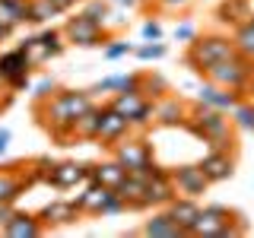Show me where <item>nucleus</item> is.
I'll list each match as a JSON object with an SVG mask.
<instances>
[{"label": "nucleus", "instance_id": "30", "mask_svg": "<svg viewBox=\"0 0 254 238\" xmlns=\"http://www.w3.org/2000/svg\"><path fill=\"white\" fill-rule=\"evenodd\" d=\"M248 19V13H245V3L242 0H226V3L219 6V22H226V26H238V22Z\"/></svg>", "mask_w": 254, "mask_h": 238}, {"label": "nucleus", "instance_id": "20", "mask_svg": "<svg viewBox=\"0 0 254 238\" xmlns=\"http://www.w3.org/2000/svg\"><path fill=\"white\" fill-rule=\"evenodd\" d=\"M89 169V181H99V184H105V187H118L121 181L127 178V165H121L118 159H108V162H92V165H86Z\"/></svg>", "mask_w": 254, "mask_h": 238}, {"label": "nucleus", "instance_id": "11", "mask_svg": "<svg viewBox=\"0 0 254 238\" xmlns=\"http://www.w3.org/2000/svg\"><path fill=\"white\" fill-rule=\"evenodd\" d=\"M130 130H133V127H130V121H127L121 111L111 108V105H105V115H102V124H99V137H95V143H102V146H115V143L124 140Z\"/></svg>", "mask_w": 254, "mask_h": 238}, {"label": "nucleus", "instance_id": "22", "mask_svg": "<svg viewBox=\"0 0 254 238\" xmlns=\"http://www.w3.org/2000/svg\"><path fill=\"white\" fill-rule=\"evenodd\" d=\"M188 118V105L181 99H175V95H162V99H156V121L165 124V127H178L185 124Z\"/></svg>", "mask_w": 254, "mask_h": 238}, {"label": "nucleus", "instance_id": "23", "mask_svg": "<svg viewBox=\"0 0 254 238\" xmlns=\"http://www.w3.org/2000/svg\"><path fill=\"white\" fill-rule=\"evenodd\" d=\"M143 235H149V238H178V235H185V229H181L178 222L172 219V213L165 210V213H156L153 219H146Z\"/></svg>", "mask_w": 254, "mask_h": 238}, {"label": "nucleus", "instance_id": "21", "mask_svg": "<svg viewBox=\"0 0 254 238\" xmlns=\"http://www.w3.org/2000/svg\"><path fill=\"white\" fill-rule=\"evenodd\" d=\"M165 210L172 213V219L178 222L181 229H185V235L194 232V226H197V216H200V206H197L194 197H175V200L165 206Z\"/></svg>", "mask_w": 254, "mask_h": 238}, {"label": "nucleus", "instance_id": "42", "mask_svg": "<svg viewBox=\"0 0 254 238\" xmlns=\"http://www.w3.org/2000/svg\"><path fill=\"white\" fill-rule=\"evenodd\" d=\"M159 6H165V10H185L190 0H156Z\"/></svg>", "mask_w": 254, "mask_h": 238}, {"label": "nucleus", "instance_id": "44", "mask_svg": "<svg viewBox=\"0 0 254 238\" xmlns=\"http://www.w3.org/2000/svg\"><path fill=\"white\" fill-rule=\"evenodd\" d=\"M111 6H124V10H137V6H143V0H111Z\"/></svg>", "mask_w": 254, "mask_h": 238}, {"label": "nucleus", "instance_id": "48", "mask_svg": "<svg viewBox=\"0 0 254 238\" xmlns=\"http://www.w3.org/2000/svg\"><path fill=\"white\" fill-rule=\"evenodd\" d=\"M143 3H149V0H143Z\"/></svg>", "mask_w": 254, "mask_h": 238}, {"label": "nucleus", "instance_id": "16", "mask_svg": "<svg viewBox=\"0 0 254 238\" xmlns=\"http://www.w3.org/2000/svg\"><path fill=\"white\" fill-rule=\"evenodd\" d=\"M38 216H42V222L48 229H54V226H70V222H76L83 216V210L76 206V200H54V203H48Z\"/></svg>", "mask_w": 254, "mask_h": 238}, {"label": "nucleus", "instance_id": "33", "mask_svg": "<svg viewBox=\"0 0 254 238\" xmlns=\"http://www.w3.org/2000/svg\"><path fill=\"white\" fill-rule=\"evenodd\" d=\"M133 54H137L140 60H159V58L169 54V48H165L162 42H143V45L133 48Z\"/></svg>", "mask_w": 254, "mask_h": 238}, {"label": "nucleus", "instance_id": "10", "mask_svg": "<svg viewBox=\"0 0 254 238\" xmlns=\"http://www.w3.org/2000/svg\"><path fill=\"white\" fill-rule=\"evenodd\" d=\"M172 181H175V187H178V194H185V197H197V194H203V190L213 184V181L206 178V172L200 169V162L172 169Z\"/></svg>", "mask_w": 254, "mask_h": 238}, {"label": "nucleus", "instance_id": "36", "mask_svg": "<svg viewBox=\"0 0 254 238\" xmlns=\"http://www.w3.org/2000/svg\"><path fill=\"white\" fill-rule=\"evenodd\" d=\"M83 13L92 16L95 22H102V26H105V19H108V13H111V3H105V0H89Z\"/></svg>", "mask_w": 254, "mask_h": 238}, {"label": "nucleus", "instance_id": "46", "mask_svg": "<svg viewBox=\"0 0 254 238\" xmlns=\"http://www.w3.org/2000/svg\"><path fill=\"white\" fill-rule=\"evenodd\" d=\"M10 35H13V29H6L3 22H0V42H6V38H10Z\"/></svg>", "mask_w": 254, "mask_h": 238}, {"label": "nucleus", "instance_id": "28", "mask_svg": "<svg viewBox=\"0 0 254 238\" xmlns=\"http://www.w3.org/2000/svg\"><path fill=\"white\" fill-rule=\"evenodd\" d=\"M64 42H67L64 29H45L42 35H38V45H42L45 60H51V58H58V54H64Z\"/></svg>", "mask_w": 254, "mask_h": 238}, {"label": "nucleus", "instance_id": "47", "mask_svg": "<svg viewBox=\"0 0 254 238\" xmlns=\"http://www.w3.org/2000/svg\"><path fill=\"white\" fill-rule=\"evenodd\" d=\"M245 95H248V99H251V102H254V76H251V79H248V86H245Z\"/></svg>", "mask_w": 254, "mask_h": 238}, {"label": "nucleus", "instance_id": "1", "mask_svg": "<svg viewBox=\"0 0 254 238\" xmlns=\"http://www.w3.org/2000/svg\"><path fill=\"white\" fill-rule=\"evenodd\" d=\"M92 108V92L89 89H61L54 92L51 99H45V105H38V115H42V124L58 137L64 146H73L70 140H76L73 124L83 111Z\"/></svg>", "mask_w": 254, "mask_h": 238}, {"label": "nucleus", "instance_id": "7", "mask_svg": "<svg viewBox=\"0 0 254 238\" xmlns=\"http://www.w3.org/2000/svg\"><path fill=\"white\" fill-rule=\"evenodd\" d=\"M64 35H67L70 45H79V48H99L108 42V32L102 22H95L92 16L79 13V16H70L64 22Z\"/></svg>", "mask_w": 254, "mask_h": 238}, {"label": "nucleus", "instance_id": "4", "mask_svg": "<svg viewBox=\"0 0 254 238\" xmlns=\"http://www.w3.org/2000/svg\"><path fill=\"white\" fill-rule=\"evenodd\" d=\"M111 156L118 159L121 165H127L130 175H140V178H153L162 169L153 162V149H149L146 140H137V137H124L111 146Z\"/></svg>", "mask_w": 254, "mask_h": 238}, {"label": "nucleus", "instance_id": "3", "mask_svg": "<svg viewBox=\"0 0 254 238\" xmlns=\"http://www.w3.org/2000/svg\"><path fill=\"white\" fill-rule=\"evenodd\" d=\"M238 54V48L235 42L229 35H197L194 42H190L188 48V67H194L197 73H203L206 67H213V63H219V60H229V58H235Z\"/></svg>", "mask_w": 254, "mask_h": 238}, {"label": "nucleus", "instance_id": "40", "mask_svg": "<svg viewBox=\"0 0 254 238\" xmlns=\"http://www.w3.org/2000/svg\"><path fill=\"white\" fill-rule=\"evenodd\" d=\"M124 26H127V13H115V10H111L108 19H105V32L111 35L115 29H124Z\"/></svg>", "mask_w": 254, "mask_h": 238}, {"label": "nucleus", "instance_id": "38", "mask_svg": "<svg viewBox=\"0 0 254 238\" xmlns=\"http://www.w3.org/2000/svg\"><path fill=\"white\" fill-rule=\"evenodd\" d=\"M140 35H143V42H162V22L146 19L140 26Z\"/></svg>", "mask_w": 254, "mask_h": 238}, {"label": "nucleus", "instance_id": "6", "mask_svg": "<svg viewBox=\"0 0 254 238\" xmlns=\"http://www.w3.org/2000/svg\"><path fill=\"white\" fill-rule=\"evenodd\" d=\"M111 108H118L130 121V127H146L156 121V102L146 99L143 92H115V99L108 102Z\"/></svg>", "mask_w": 254, "mask_h": 238}, {"label": "nucleus", "instance_id": "45", "mask_svg": "<svg viewBox=\"0 0 254 238\" xmlns=\"http://www.w3.org/2000/svg\"><path fill=\"white\" fill-rule=\"evenodd\" d=\"M51 3H54V6H58V10H61V13H67V10H73V6L79 3V0H51Z\"/></svg>", "mask_w": 254, "mask_h": 238}, {"label": "nucleus", "instance_id": "32", "mask_svg": "<svg viewBox=\"0 0 254 238\" xmlns=\"http://www.w3.org/2000/svg\"><path fill=\"white\" fill-rule=\"evenodd\" d=\"M146 99H162L165 92H169V86H165V79L162 76H153V73H143V89H140Z\"/></svg>", "mask_w": 254, "mask_h": 238}, {"label": "nucleus", "instance_id": "18", "mask_svg": "<svg viewBox=\"0 0 254 238\" xmlns=\"http://www.w3.org/2000/svg\"><path fill=\"white\" fill-rule=\"evenodd\" d=\"M79 181H89V169H86L83 162H58L48 184H54L58 190H70V187H76Z\"/></svg>", "mask_w": 254, "mask_h": 238}, {"label": "nucleus", "instance_id": "35", "mask_svg": "<svg viewBox=\"0 0 254 238\" xmlns=\"http://www.w3.org/2000/svg\"><path fill=\"white\" fill-rule=\"evenodd\" d=\"M29 165H32V175H35L38 181H51V172H54L58 162H54L51 156H38V159H32Z\"/></svg>", "mask_w": 254, "mask_h": 238}, {"label": "nucleus", "instance_id": "17", "mask_svg": "<svg viewBox=\"0 0 254 238\" xmlns=\"http://www.w3.org/2000/svg\"><path fill=\"white\" fill-rule=\"evenodd\" d=\"M175 194H178V187H175V181H172V172H165V169L146 181V200H149V206H169L175 200Z\"/></svg>", "mask_w": 254, "mask_h": 238}, {"label": "nucleus", "instance_id": "26", "mask_svg": "<svg viewBox=\"0 0 254 238\" xmlns=\"http://www.w3.org/2000/svg\"><path fill=\"white\" fill-rule=\"evenodd\" d=\"M29 3L32 0H0V22L6 29H16L29 22Z\"/></svg>", "mask_w": 254, "mask_h": 238}, {"label": "nucleus", "instance_id": "25", "mask_svg": "<svg viewBox=\"0 0 254 238\" xmlns=\"http://www.w3.org/2000/svg\"><path fill=\"white\" fill-rule=\"evenodd\" d=\"M102 115H105V105H92L89 111H83V115L76 118V124H73V133H76V140H95L99 137V124H102Z\"/></svg>", "mask_w": 254, "mask_h": 238}, {"label": "nucleus", "instance_id": "12", "mask_svg": "<svg viewBox=\"0 0 254 238\" xmlns=\"http://www.w3.org/2000/svg\"><path fill=\"white\" fill-rule=\"evenodd\" d=\"M200 169L206 172V178L216 184V181H229L235 175V156L232 149H210L200 159Z\"/></svg>", "mask_w": 254, "mask_h": 238}, {"label": "nucleus", "instance_id": "31", "mask_svg": "<svg viewBox=\"0 0 254 238\" xmlns=\"http://www.w3.org/2000/svg\"><path fill=\"white\" fill-rule=\"evenodd\" d=\"M58 13H61V10L51 3V0H32V3H29V22H35V26H38V22L54 19Z\"/></svg>", "mask_w": 254, "mask_h": 238}, {"label": "nucleus", "instance_id": "14", "mask_svg": "<svg viewBox=\"0 0 254 238\" xmlns=\"http://www.w3.org/2000/svg\"><path fill=\"white\" fill-rule=\"evenodd\" d=\"M115 197V187H105L99 184V181H89V187L83 190V194H76V206L83 213H89V216H102V210H105V203Z\"/></svg>", "mask_w": 254, "mask_h": 238}, {"label": "nucleus", "instance_id": "43", "mask_svg": "<svg viewBox=\"0 0 254 238\" xmlns=\"http://www.w3.org/2000/svg\"><path fill=\"white\" fill-rule=\"evenodd\" d=\"M10 140H13V133L6 130V127H0V156L6 153V146H10Z\"/></svg>", "mask_w": 254, "mask_h": 238}, {"label": "nucleus", "instance_id": "9", "mask_svg": "<svg viewBox=\"0 0 254 238\" xmlns=\"http://www.w3.org/2000/svg\"><path fill=\"white\" fill-rule=\"evenodd\" d=\"M245 99V92H238V89H226V86H219V83H206L197 89V102H203V105H210V108H219V111H226V115H232L235 105Z\"/></svg>", "mask_w": 254, "mask_h": 238}, {"label": "nucleus", "instance_id": "27", "mask_svg": "<svg viewBox=\"0 0 254 238\" xmlns=\"http://www.w3.org/2000/svg\"><path fill=\"white\" fill-rule=\"evenodd\" d=\"M232 42H235V48H238V54H245V58L254 60V19L238 22L235 32H232Z\"/></svg>", "mask_w": 254, "mask_h": 238}, {"label": "nucleus", "instance_id": "15", "mask_svg": "<svg viewBox=\"0 0 254 238\" xmlns=\"http://www.w3.org/2000/svg\"><path fill=\"white\" fill-rule=\"evenodd\" d=\"M45 222L42 216H32V213H13L10 222L3 226V235L6 238H38L45 235Z\"/></svg>", "mask_w": 254, "mask_h": 238}, {"label": "nucleus", "instance_id": "8", "mask_svg": "<svg viewBox=\"0 0 254 238\" xmlns=\"http://www.w3.org/2000/svg\"><path fill=\"white\" fill-rule=\"evenodd\" d=\"M32 67H35V63L29 60V54L22 51V48H13V51L0 54V76L6 79V86H10L13 92H22V89L29 92L32 89V79H29Z\"/></svg>", "mask_w": 254, "mask_h": 238}, {"label": "nucleus", "instance_id": "37", "mask_svg": "<svg viewBox=\"0 0 254 238\" xmlns=\"http://www.w3.org/2000/svg\"><path fill=\"white\" fill-rule=\"evenodd\" d=\"M58 92V83H54L51 76H45V79H38L35 86H32V95H35L38 102H45V99H51V95Z\"/></svg>", "mask_w": 254, "mask_h": 238}, {"label": "nucleus", "instance_id": "29", "mask_svg": "<svg viewBox=\"0 0 254 238\" xmlns=\"http://www.w3.org/2000/svg\"><path fill=\"white\" fill-rule=\"evenodd\" d=\"M229 118H232V124L238 127V130H248V133H254V102H251V99H242Z\"/></svg>", "mask_w": 254, "mask_h": 238}, {"label": "nucleus", "instance_id": "5", "mask_svg": "<svg viewBox=\"0 0 254 238\" xmlns=\"http://www.w3.org/2000/svg\"><path fill=\"white\" fill-rule=\"evenodd\" d=\"M200 76H203V79H210V83L226 86V89H238V92H245L248 79L254 76V60H251V58H245V54H235V58H229V60H219V63H213V67H206Z\"/></svg>", "mask_w": 254, "mask_h": 238}, {"label": "nucleus", "instance_id": "39", "mask_svg": "<svg viewBox=\"0 0 254 238\" xmlns=\"http://www.w3.org/2000/svg\"><path fill=\"white\" fill-rule=\"evenodd\" d=\"M197 38V26L194 22H178V26H175V42H194Z\"/></svg>", "mask_w": 254, "mask_h": 238}, {"label": "nucleus", "instance_id": "41", "mask_svg": "<svg viewBox=\"0 0 254 238\" xmlns=\"http://www.w3.org/2000/svg\"><path fill=\"white\" fill-rule=\"evenodd\" d=\"M13 203H0V232H3V226L10 222V216H13Z\"/></svg>", "mask_w": 254, "mask_h": 238}, {"label": "nucleus", "instance_id": "13", "mask_svg": "<svg viewBox=\"0 0 254 238\" xmlns=\"http://www.w3.org/2000/svg\"><path fill=\"white\" fill-rule=\"evenodd\" d=\"M16 165H10V169H0V203H13L16 197L22 194L29 184H35V175H32V165L26 169V175L22 172H13Z\"/></svg>", "mask_w": 254, "mask_h": 238}, {"label": "nucleus", "instance_id": "34", "mask_svg": "<svg viewBox=\"0 0 254 238\" xmlns=\"http://www.w3.org/2000/svg\"><path fill=\"white\" fill-rule=\"evenodd\" d=\"M133 42H124V38H115V42H105L102 45V51H105L108 60H118V58H127V54H133Z\"/></svg>", "mask_w": 254, "mask_h": 238}, {"label": "nucleus", "instance_id": "24", "mask_svg": "<svg viewBox=\"0 0 254 238\" xmlns=\"http://www.w3.org/2000/svg\"><path fill=\"white\" fill-rule=\"evenodd\" d=\"M140 89H143V73H127V76L99 79L89 92H140Z\"/></svg>", "mask_w": 254, "mask_h": 238}, {"label": "nucleus", "instance_id": "2", "mask_svg": "<svg viewBox=\"0 0 254 238\" xmlns=\"http://www.w3.org/2000/svg\"><path fill=\"white\" fill-rule=\"evenodd\" d=\"M197 140L210 143V149H232V118H226V111L210 108L203 102L188 105V118L185 124Z\"/></svg>", "mask_w": 254, "mask_h": 238}, {"label": "nucleus", "instance_id": "19", "mask_svg": "<svg viewBox=\"0 0 254 238\" xmlns=\"http://www.w3.org/2000/svg\"><path fill=\"white\" fill-rule=\"evenodd\" d=\"M146 181L149 178H140V175H127V178L118 184L115 190L124 197L127 210H149V200H146Z\"/></svg>", "mask_w": 254, "mask_h": 238}]
</instances>
